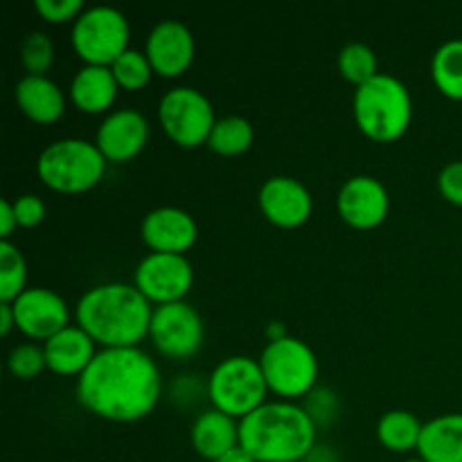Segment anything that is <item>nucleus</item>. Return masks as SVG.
Segmentation results:
<instances>
[{
    "instance_id": "1",
    "label": "nucleus",
    "mask_w": 462,
    "mask_h": 462,
    "mask_svg": "<svg viewBox=\"0 0 462 462\" xmlns=\"http://www.w3.org/2000/svg\"><path fill=\"white\" fill-rule=\"evenodd\" d=\"M161 368L138 346L102 347L77 379V397L90 413L113 422H135L156 409Z\"/></svg>"
},
{
    "instance_id": "2",
    "label": "nucleus",
    "mask_w": 462,
    "mask_h": 462,
    "mask_svg": "<svg viewBox=\"0 0 462 462\" xmlns=\"http://www.w3.org/2000/svg\"><path fill=\"white\" fill-rule=\"evenodd\" d=\"M153 307L135 284L104 282L81 293L77 325L104 347L138 346L149 334Z\"/></svg>"
},
{
    "instance_id": "3",
    "label": "nucleus",
    "mask_w": 462,
    "mask_h": 462,
    "mask_svg": "<svg viewBox=\"0 0 462 462\" xmlns=\"http://www.w3.org/2000/svg\"><path fill=\"white\" fill-rule=\"evenodd\" d=\"M239 447L255 462H302L316 447V422L305 406L264 402L239 420Z\"/></svg>"
},
{
    "instance_id": "4",
    "label": "nucleus",
    "mask_w": 462,
    "mask_h": 462,
    "mask_svg": "<svg viewBox=\"0 0 462 462\" xmlns=\"http://www.w3.org/2000/svg\"><path fill=\"white\" fill-rule=\"evenodd\" d=\"M352 111L356 126L368 138L391 143L409 129L413 102L404 81L388 72H379L370 81L356 86Z\"/></svg>"
},
{
    "instance_id": "5",
    "label": "nucleus",
    "mask_w": 462,
    "mask_h": 462,
    "mask_svg": "<svg viewBox=\"0 0 462 462\" xmlns=\"http://www.w3.org/2000/svg\"><path fill=\"white\" fill-rule=\"evenodd\" d=\"M106 170L99 147L84 138H61L50 143L36 161V171L48 188L77 194L95 188Z\"/></svg>"
},
{
    "instance_id": "6",
    "label": "nucleus",
    "mask_w": 462,
    "mask_h": 462,
    "mask_svg": "<svg viewBox=\"0 0 462 462\" xmlns=\"http://www.w3.org/2000/svg\"><path fill=\"white\" fill-rule=\"evenodd\" d=\"M212 406L233 418L242 420L266 402L269 383L262 373L260 361L251 356H226L215 365L206 383Z\"/></svg>"
},
{
    "instance_id": "7",
    "label": "nucleus",
    "mask_w": 462,
    "mask_h": 462,
    "mask_svg": "<svg viewBox=\"0 0 462 462\" xmlns=\"http://www.w3.org/2000/svg\"><path fill=\"white\" fill-rule=\"evenodd\" d=\"M129 18L111 5L86 7L72 23V48L93 66H111L129 50Z\"/></svg>"
},
{
    "instance_id": "8",
    "label": "nucleus",
    "mask_w": 462,
    "mask_h": 462,
    "mask_svg": "<svg viewBox=\"0 0 462 462\" xmlns=\"http://www.w3.org/2000/svg\"><path fill=\"white\" fill-rule=\"evenodd\" d=\"M269 391L280 397H305L314 391L319 379V359L305 341L296 337H284L269 341L260 355Z\"/></svg>"
},
{
    "instance_id": "9",
    "label": "nucleus",
    "mask_w": 462,
    "mask_h": 462,
    "mask_svg": "<svg viewBox=\"0 0 462 462\" xmlns=\"http://www.w3.org/2000/svg\"><path fill=\"white\" fill-rule=\"evenodd\" d=\"M158 117L165 134L180 147H199L208 143L212 126L219 120L208 95L192 86L167 90L158 104Z\"/></svg>"
},
{
    "instance_id": "10",
    "label": "nucleus",
    "mask_w": 462,
    "mask_h": 462,
    "mask_svg": "<svg viewBox=\"0 0 462 462\" xmlns=\"http://www.w3.org/2000/svg\"><path fill=\"white\" fill-rule=\"evenodd\" d=\"M149 337L156 350L170 359H188L203 346L206 325L197 307L189 305L188 300L165 302L153 307Z\"/></svg>"
},
{
    "instance_id": "11",
    "label": "nucleus",
    "mask_w": 462,
    "mask_h": 462,
    "mask_svg": "<svg viewBox=\"0 0 462 462\" xmlns=\"http://www.w3.org/2000/svg\"><path fill=\"white\" fill-rule=\"evenodd\" d=\"M192 264L180 253L152 251L135 266V287L158 305L183 300L192 287Z\"/></svg>"
},
{
    "instance_id": "12",
    "label": "nucleus",
    "mask_w": 462,
    "mask_h": 462,
    "mask_svg": "<svg viewBox=\"0 0 462 462\" xmlns=\"http://www.w3.org/2000/svg\"><path fill=\"white\" fill-rule=\"evenodd\" d=\"M16 328L36 341H48L70 325V307L48 287H27L12 302Z\"/></svg>"
},
{
    "instance_id": "13",
    "label": "nucleus",
    "mask_w": 462,
    "mask_h": 462,
    "mask_svg": "<svg viewBox=\"0 0 462 462\" xmlns=\"http://www.w3.org/2000/svg\"><path fill=\"white\" fill-rule=\"evenodd\" d=\"M338 215L355 228H374L382 224L391 208L386 185L368 174L347 179L337 197Z\"/></svg>"
},
{
    "instance_id": "14",
    "label": "nucleus",
    "mask_w": 462,
    "mask_h": 462,
    "mask_svg": "<svg viewBox=\"0 0 462 462\" xmlns=\"http://www.w3.org/2000/svg\"><path fill=\"white\" fill-rule=\"evenodd\" d=\"M194 34L185 23L176 18H162L152 27L147 36V52L153 72L162 77H179L189 68L194 59Z\"/></svg>"
},
{
    "instance_id": "15",
    "label": "nucleus",
    "mask_w": 462,
    "mask_h": 462,
    "mask_svg": "<svg viewBox=\"0 0 462 462\" xmlns=\"http://www.w3.org/2000/svg\"><path fill=\"white\" fill-rule=\"evenodd\" d=\"M149 138V122L138 108H116L102 120L95 144L111 162H126L143 152Z\"/></svg>"
},
{
    "instance_id": "16",
    "label": "nucleus",
    "mask_w": 462,
    "mask_h": 462,
    "mask_svg": "<svg viewBox=\"0 0 462 462\" xmlns=\"http://www.w3.org/2000/svg\"><path fill=\"white\" fill-rule=\"evenodd\" d=\"M260 208L269 221L282 228H296L310 219L314 199L307 185L293 176H271L260 188Z\"/></svg>"
},
{
    "instance_id": "17",
    "label": "nucleus",
    "mask_w": 462,
    "mask_h": 462,
    "mask_svg": "<svg viewBox=\"0 0 462 462\" xmlns=\"http://www.w3.org/2000/svg\"><path fill=\"white\" fill-rule=\"evenodd\" d=\"M144 244L156 253L183 255L199 237V226L188 210L179 206H161L147 212L140 226Z\"/></svg>"
},
{
    "instance_id": "18",
    "label": "nucleus",
    "mask_w": 462,
    "mask_h": 462,
    "mask_svg": "<svg viewBox=\"0 0 462 462\" xmlns=\"http://www.w3.org/2000/svg\"><path fill=\"white\" fill-rule=\"evenodd\" d=\"M48 368L57 374L79 377L95 359V338L79 325H68L43 343Z\"/></svg>"
},
{
    "instance_id": "19",
    "label": "nucleus",
    "mask_w": 462,
    "mask_h": 462,
    "mask_svg": "<svg viewBox=\"0 0 462 462\" xmlns=\"http://www.w3.org/2000/svg\"><path fill=\"white\" fill-rule=\"evenodd\" d=\"M189 438L199 456L215 462L230 449L239 447V422L237 418L212 406L197 415Z\"/></svg>"
},
{
    "instance_id": "20",
    "label": "nucleus",
    "mask_w": 462,
    "mask_h": 462,
    "mask_svg": "<svg viewBox=\"0 0 462 462\" xmlns=\"http://www.w3.org/2000/svg\"><path fill=\"white\" fill-rule=\"evenodd\" d=\"M14 93L21 111L39 125L57 122L66 111V95L48 75H25Z\"/></svg>"
},
{
    "instance_id": "21",
    "label": "nucleus",
    "mask_w": 462,
    "mask_h": 462,
    "mask_svg": "<svg viewBox=\"0 0 462 462\" xmlns=\"http://www.w3.org/2000/svg\"><path fill=\"white\" fill-rule=\"evenodd\" d=\"M117 88H120V84H117L111 66H93V63H86L72 77L70 97L79 111L104 113L116 102Z\"/></svg>"
},
{
    "instance_id": "22",
    "label": "nucleus",
    "mask_w": 462,
    "mask_h": 462,
    "mask_svg": "<svg viewBox=\"0 0 462 462\" xmlns=\"http://www.w3.org/2000/svg\"><path fill=\"white\" fill-rule=\"evenodd\" d=\"M418 454L427 462H462V413H442L424 422Z\"/></svg>"
},
{
    "instance_id": "23",
    "label": "nucleus",
    "mask_w": 462,
    "mask_h": 462,
    "mask_svg": "<svg viewBox=\"0 0 462 462\" xmlns=\"http://www.w3.org/2000/svg\"><path fill=\"white\" fill-rule=\"evenodd\" d=\"M422 427L418 415L404 409H393L383 413L377 422V438L386 449L391 451H411L418 449Z\"/></svg>"
},
{
    "instance_id": "24",
    "label": "nucleus",
    "mask_w": 462,
    "mask_h": 462,
    "mask_svg": "<svg viewBox=\"0 0 462 462\" xmlns=\"http://www.w3.org/2000/svg\"><path fill=\"white\" fill-rule=\"evenodd\" d=\"M431 77L442 95L462 99V39L445 41L433 52Z\"/></svg>"
},
{
    "instance_id": "25",
    "label": "nucleus",
    "mask_w": 462,
    "mask_h": 462,
    "mask_svg": "<svg viewBox=\"0 0 462 462\" xmlns=\"http://www.w3.org/2000/svg\"><path fill=\"white\" fill-rule=\"evenodd\" d=\"M253 138H255V131H253L251 120L244 116H226L219 117L212 126L208 147L221 156H237L251 147Z\"/></svg>"
},
{
    "instance_id": "26",
    "label": "nucleus",
    "mask_w": 462,
    "mask_h": 462,
    "mask_svg": "<svg viewBox=\"0 0 462 462\" xmlns=\"http://www.w3.org/2000/svg\"><path fill=\"white\" fill-rule=\"evenodd\" d=\"M27 282V262L21 248L9 239L0 242V302H14Z\"/></svg>"
},
{
    "instance_id": "27",
    "label": "nucleus",
    "mask_w": 462,
    "mask_h": 462,
    "mask_svg": "<svg viewBox=\"0 0 462 462\" xmlns=\"http://www.w3.org/2000/svg\"><path fill=\"white\" fill-rule=\"evenodd\" d=\"M338 70L355 86L365 84V81L379 75L377 54L370 45L361 43V41H352V43L343 45L341 52H338Z\"/></svg>"
},
{
    "instance_id": "28",
    "label": "nucleus",
    "mask_w": 462,
    "mask_h": 462,
    "mask_svg": "<svg viewBox=\"0 0 462 462\" xmlns=\"http://www.w3.org/2000/svg\"><path fill=\"white\" fill-rule=\"evenodd\" d=\"M111 70L116 75L117 84L126 90H140L149 84L153 75V66L149 61L147 52L129 48L111 63Z\"/></svg>"
},
{
    "instance_id": "29",
    "label": "nucleus",
    "mask_w": 462,
    "mask_h": 462,
    "mask_svg": "<svg viewBox=\"0 0 462 462\" xmlns=\"http://www.w3.org/2000/svg\"><path fill=\"white\" fill-rule=\"evenodd\" d=\"M21 59L23 66L27 68V75H45L54 63V41L41 30L30 32L23 39Z\"/></svg>"
},
{
    "instance_id": "30",
    "label": "nucleus",
    "mask_w": 462,
    "mask_h": 462,
    "mask_svg": "<svg viewBox=\"0 0 462 462\" xmlns=\"http://www.w3.org/2000/svg\"><path fill=\"white\" fill-rule=\"evenodd\" d=\"M7 368L12 370L14 377L18 379L36 377L41 370L48 368L43 346H36V343H21V346H14L7 356Z\"/></svg>"
},
{
    "instance_id": "31",
    "label": "nucleus",
    "mask_w": 462,
    "mask_h": 462,
    "mask_svg": "<svg viewBox=\"0 0 462 462\" xmlns=\"http://www.w3.org/2000/svg\"><path fill=\"white\" fill-rule=\"evenodd\" d=\"M305 411L314 420L316 427L319 424H329L337 418L338 397L329 388H314V391L305 395Z\"/></svg>"
},
{
    "instance_id": "32",
    "label": "nucleus",
    "mask_w": 462,
    "mask_h": 462,
    "mask_svg": "<svg viewBox=\"0 0 462 462\" xmlns=\"http://www.w3.org/2000/svg\"><path fill=\"white\" fill-rule=\"evenodd\" d=\"M34 9L48 23H75L84 12V0H34Z\"/></svg>"
},
{
    "instance_id": "33",
    "label": "nucleus",
    "mask_w": 462,
    "mask_h": 462,
    "mask_svg": "<svg viewBox=\"0 0 462 462\" xmlns=\"http://www.w3.org/2000/svg\"><path fill=\"white\" fill-rule=\"evenodd\" d=\"M14 210H16L18 226H23V228L39 226L48 215L45 201L39 194H21V197H16L14 199Z\"/></svg>"
},
{
    "instance_id": "34",
    "label": "nucleus",
    "mask_w": 462,
    "mask_h": 462,
    "mask_svg": "<svg viewBox=\"0 0 462 462\" xmlns=\"http://www.w3.org/2000/svg\"><path fill=\"white\" fill-rule=\"evenodd\" d=\"M438 188L447 201L462 206V161L447 162L438 176Z\"/></svg>"
},
{
    "instance_id": "35",
    "label": "nucleus",
    "mask_w": 462,
    "mask_h": 462,
    "mask_svg": "<svg viewBox=\"0 0 462 462\" xmlns=\"http://www.w3.org/2000/svg\"><path fill=\"white\" fill-rule=\"evenodd\" d=\"M16 226H18V219H16V210H14V201L3 199V201H0V233H3V239H7L9 235L14 233Z\"/></svg>"
},
{
    "instance_id": "36",
    "label": "nucleus",
    "mask_w": 462,
    "mask_h": 462,
    "mask_svg": "<svg viewBox=\"0 0 462 462\" xmlns=\"http://www.w3.org/2000/svg\"><path fill=\"white\" fill-rule=\"evenodd\" d=\"M14 325H16V316H14L12 302H0V332H3V337L12 332Z\"/></svg>"
},
{
    "instance_id": "37",
    "label": "nucleus",
    "mask_w": 462,
    "mask_h": 462,
    "mask_svg": "<svg viewBox=\"0 0 462 462\" xmlns=\"http://www.w3.org/2000/svg\"><path fill=\"white\" fill-rule=\"evenodd\" d=\"M215 462H255V460H253V456L248 454V451H244L242 447H235V449H230L228 454H224Z\"/></svg>"
},
{
    "instance_id": "38",
    "label": "nucleus",
    "mask_w": 462,
    "mask_h": 462,
    "mask_svg": "<svg viewBox=\"0 0 462 462\" xmlns=\"http://www.w3.org/2000/svg\"><path fill=\"white\" fill-rule=\"evenodd\" d=\"M284 337H289V334L287 328H284L280 320H271V323L266 325V338H269V341H280V338Z\"/></svg>"
},
{
    "instance_id": "39",
    "label": "nucleus",
    "mask_w": 462,
    "mask_h": 462,
    "mask_svg": "<svg viewBox=\"0 0 462 462\" xmlns=\"http://www.w3.org/2000/svg\"><path fill=\"white\" fill-rule=\"evenodd\" d=\"M404 462H427V460H422V458H420V456H418V458H409V460H404Z\"/></svg>"
}]
</instances>
